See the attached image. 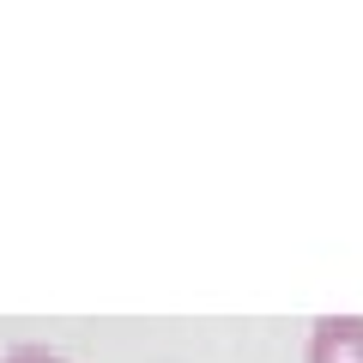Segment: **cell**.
<instances>
[{
	"instance_id": "6da1fadb",
	"label": "cell",
	"mask_w": 363,
	"mask_h": 363,
	"mask_svg": "<svg viewBox=\"0 0 363 363\" xmlns=\"http://www.w3.org/2000/svg\"><path fill=\"white\" fill-rule=\"evenodd\" d=\"M303 363H363V315H321L309 327Z\"/></svg>"
},
{
	"instance_id": "7a4b0ae2",
	"label": "cell",
	"mask_w": 363,
	"mask_h": 363,
	"mask_svg": "<svg viewBox=\"0 0 363 363\" xmlns=\"http://www.w3.org/2000/svg\"><path fill=\"white\" fill-rule=\"evenodd\" d=\"M0 363H67V357H61V351H49V345H13Z\"/></svg>"
}]
</instances>
